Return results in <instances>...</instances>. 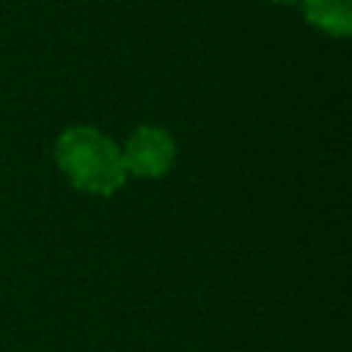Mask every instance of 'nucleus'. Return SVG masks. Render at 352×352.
<instances>
[{"mask_svg": "<svg viewBox=\"0 0 352 352\" xmlns=\"http://www.w3.org/2000/svg\"><path fill=\"white\" fill-rule=\"evenodd\" d=\"M118 148L126 176L138 179H162L176 162V140L162 126H138Z\"/></svg>", "mask_w": 352, "mask_h": 352, "instance_id": "nucleus-2", "label": "nucleus"}, {"mask_svg": "<svg viewBox=\"0 0 352 352\" xmlns=\"http://www.w3.org/2000/svg\"><path fill=\"white\" fill-rule=\"evenodd\" d=\"M55 162L72 187L91 195H113L124 187L121 148L96 126H69L55 140Z\"/></svg>", "mask_w": 352, "mask_h": 352, "instance_id": "nucleus-1", "label": "nucleus"}, {"mask_svg": "<svg viewBox=\"0 0 352 352\" xmlns=\"http://www.w3.org/2000/svg\"><path fill=\"white\" fill-rule=\"evenodd\" d=\"M305 22L316 30L346 38L352 33V0H302Z\"/></svg>", "mask_w": 352, "mask_h": 352, "instance_id": "nucleus-3", "label": "nucleus"}, {"mask_svg": "<svg viewBox=\"0 0 352 352\" xmlns=\"http://www.w3.org/2000/svg\"><path fill=\"white\" fill-rule=\"evenodd\" d=\"M272 3H294V0H272Z\"/></svg>", "mask_w": 352, "mask_h": 352, "instance_id": "nucleus-4", "label": "nucleus"}]
</instances>
